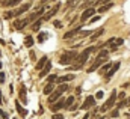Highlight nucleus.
Segmentation results:
<instances>
[{"mask_svg": "<svg viewBox=\"0 0 130 119\" xmlns=\"http://www.w3.org/2000/svg\"><path fill=\"white\" fill-rule=\"evenodd\" d=\"M100 47H103V45H95V47H88L86 50H83V53H80L77 57H76V65H79V66H83L85 63H86V60L89 57V54L92 53V51H95L98 50Z\"/></svg>", "mask_w": 130, "mask_h": 119, "instance_id": "nucleus-1", "label": "nucleus"}, {"mask_svg": "<svg viewBox=\"0 0 130 119\" xmlns=\"http://www.w3.org/2000/svg\"><path fill=\"white\" fill-rule=\"evenodd\" d=\"M79 54H77V51L76 50H70V51H65L64 54L61 56V59H59V63L61 65H71L73 62H76V57H77Z\"/></svg>", "mask_w": 130, "mask_h": 119, "instance_id": "nucleus-2", "label": "nucleus"}, {"mask_svg": "<svg viewBox=\"0 0 130 119\" xmlns=\"http://www.w3.org/2000/svg\"><path fill=\"white\" fill-rule=\"evenodd\" d=\"M115 101H117V90L113 89L110 92V95H109V100L104 103V106L100 109V112H106V110H109V109H112L113 106H115Z\"/></svg>", "mask_w": 130, "mask_h": 119, "instance_id": "nucleus-3", "label": "nucleus"}, {"mask_svg": "<svg viewBox=\"0 0 130 119\" xmlns=\"http://www.w3.org/2000/svg\"><path fill=\"white\" fill-rule=\"evenodd\" d=\"M123 42H124V39L123 38H109L107 41H106V44H104V47H110V48H117V47H120V45H123Z\"/></svg>", "mask_w": 130, "mask_h": 119, "instance_id": "nucleus-4", "label": "nucleus"}, {"mask_svg": "<svg viewBox=\"0 0 130 119\" xmlns=\"http://www.w3.org/2000/svg\"><path fill=\"white\" fill-rule=\"evenodd\" d=\"M94 14H95V8H88V9H85V11L82 12V15H80V21L85 23V21L91 20Z\"/></svg>", "mask_w": 130, "mask_h": 119, "instance_id": "nucleus-5", "label": "nucleus"}, {"mask_svg": "<svg viewBox=\"0 0 130 119\" xmlns=\"http://www.w3.org/2000/svg\"><path fill=\"white\" fill-rule=\"evenodd\" d=\"M59 8H61V3H56V5H55V6H53V8H52V9H50L47 14H44V15H42V21H45V20H50L52 17H55V15L58 14Z\"/></svg>", "mask_w": 130, "mask_h": 119, "instance_id": "nucleus-6", "label": "nucleus"}, {"mask_svg": "<svg viewBox=\"0 0 130 119\" xmlns=\"http://www.w3.org/2000/svg\"><path fill=\"white\" fill-rule=\"evenodd\" d=\"M32 8V3H23L20 8H17L15 11H12L14 12V17H18V15H21V14H24L26 11H29Z\"/></svg>", "mask_w": 130, "mask_h": 119, "instance_id": "nucleus-7", "label": "nucleus"}, {"mask_svg": "<svg viewBox=\"0 0 130 119\" xmlns=\"http://www.w3.org/2000/svg\"><path fill=\"white\" fill-rule=\"evenodd\" d=\"M94 104H95V98H94L92 95H89V96H86V100L83 101V104H82V109H83V110H88V109L94 107Z\"/></svg>", "mask_w": 130, "mask_h": 119, "instance_id": "nucleus-8", "label": "nucleus"}, {"mask_svg": "<svg viewBox=\"0 0 130 119\" xmlns=\"http://www.w3.org/2000/svg\"><path fill=\"white\" fill-rule=\"evenodd\" d=\"M64 107H65V101H64V100H58L56 103H53V104H52L50 110H52L53 113H58V112H59L61 109H64Z\"/></svg>", "mask_w": 130, "mask_h": 119, "instance_id": "nucleus-9", "label": "nucleus"}, {"mask_svg": "<svg viewBox=\"0 0 130 119\" xmlns=\"http://www.w3.org/2000/svg\"><path fill=\"white\" fill-rule=\"evenodd\" d=\"M44 11H45V8H44V6H42V8H39L38 11H35L32 15L27 18V20H29V23H30V21H36L38 18H41V15H44Z\"/></svg>", "mask_w": 130, "mask_h": 119, "instance_id": "nucleus-10", "label": "nucleus"}, {"mask_svg": "<svg viewBox=\"0 0 130 119\" xmlns=\"http://www.w3.org/2000/svg\"><path fill=\"white\" fill-rule=\"evenodd\" d=\"M118 69H120V62H115V63L112 65V68L107 71V74H106V80H110V78L113 77V74H115Z\"/></svg>", "mask_w": 130, "mask_h": 119, "instance_id": "nucleus-11", "label": "nucleus"}, {"mask_svg": "<svg viewBox=\"0 0 130 119\" xmlns=\"http://www.w3.org/2000/svg\"><path fill=\"white\" fill-rule=\"evenodd\" d=\"M80 29H82V26H79V27H76V29H73V30H70V32H67V33L64 35V39H71V38H76V36L79 35Z\"/></svg>", "mask_w": 130, "mask_h": 119, "instance_id": "nucleus-12", "label": "nucleus"}, {"mask_svg": "<svg viewBox=\"0 0 130 119\" xmlns=\"http://www.w3.org/2000/svg\"><path fill=\"white\" fill-rule=\"evenodd\" d=\"M27 24H29V20H27V18H24V20H15L14 27H15L17 30H21V29H24Z\"/></svg>", "mask_w": 130, "mask_h": 119, "instance_id": "nucleus-13", "label": "nucleus"}, {"mask_svg": "<svg viewBox=\"0 0 130 119\" xmlns=\"http://www.w3.org/2000/svg\"><path fill=\"white\" fill-rule=\"evenodd\" d=\"M61 95H62V93H61V92H59L58 89H56V90H53V92L50 93V96H48V103H50V104L56 103V101H58V100L61 98Z\"/></svg>", "mask_w": 130, "mask_h": 119, "instance_id": "nucleus-14", "label": "nucleus"}, {"mask_svg": "<svg viewBox=\"0 0 130 119\" xmlns=\"http://www.w3.org/2000/svg\"><path fill=\"white\" fill-rule=\"evenodd\" d=\"M104 60H106V59H100V57H97V59H95V62H94V63H92V65L89 66V69H88V72H94L95 69H98V68L101 66V63H103Z\"/></svg>", "mask_w": 130, "mask_h": 119, "instance_id": "nucleus-15", "label": "nucleus"}, {"mask_svg": "<svg viewBox=\"0 0 130 119\" xmlns=\"http://www.w3.org/2000/svg\"><path fill=\"white\" fill-rule=\"evenodd\" d=\"M50 69H52V62H50V60H47V63L44 65V68H42V69H41V72H39V77H41V78H42V77H45V75L50 72Z\"/></svg>", "mask_w": 130, "mask_h": 119, "instance_id": "nucleus-16", "label": "nucleus"}, {"mask_svg": "<svg viewBox=\"0 0 130 119\" xmlns=\"http://www.w3.org/2000/svg\"><path fill=\"white\" fill-rule=\"evenodd\" d=\"M47 60H48V57L47 56H44V57H41V59L36 62V65H35V68H36V71H41L42 68H44V65L47 63Z\"/></svg>", "mask_w": 130, "mask_h": 119, "instance_id": "nucleus-17", "label": "nucleus"}, {"mask_svg": "<svg viewBox=\"0 0 130 119\" xmlns=\"http://www.w3.org/2000/svg\"><path fill=\"white\" fill-rule=\"evenodd\" d=\"M23 0H3V6H6V8H11V6H17V5H20Z\"/></svg>", "mask_w": 130, "mask_h": 119, "instance_id": "nucleus-18", "label": "nucleus"}, {"mask_svg": "<svg viewBox=\"0 0 130 119\" xmlns=\"http://www.w3.org/2000/svg\"><path fill=\"white\" fill-rule=\"evenodd\" d=\"M73 78H74V75H73V74H67V75H62V77H58V80H56V82L62 85V83H65V82H71Z\"/></svg>", "mask_w": 130, "mask_h": 119, "instance_id": "nucleus-19", "label": "nucleus"}, {"mask_svg": "<svg viewBox=\"0 0 130 119\" xmlns=\"http://www.w3.org/2000/svg\"><path fill=\"white\" fill-rule=\"evenodd\" d=\"M15 109H17V112H18L21 116H26V115H27V110H26V109H23V107H21V104H20L18 101H15Z\"/></svg>", "mask_w": 130, "mask_h": 119, "instance_id": "nucleus-20", "label": "nucleus"}, {"mask_svg": "<svg viewBox=\"0 0 130 119\" xmlns=\"http://www.w3.org/2000/svg\"><path fill=\"white\" fill-rule=\"evenodd\" d=\"M20 100H21L24 104L27 103V98H26V88H24V86L20 88Z\"/></svg>", "mask_w": 130, "mask_h": 119, "instance_id": "nucleus-21", "label": "nucleus"}, {"mask_svg": "<svg viewBox=\"0 0 130 119\" xmlns=\"http://www.w3.org/2000/svg\"><path fill=\"white\" fill-rule=\"evenodd\" d=\"M110 8H112V3H106V5H103L101 8H98V12H100V14H104V12H107Z\"/></svg>", "mask_w": 130, "mask_h": 119, "instance_id": "nucleus-22", "label": "nucleus"}, {"mask_svg": "<svg viewBox=\"0 0 130 119\" xmlns=\"http://www.w3.org/2000/svg\"><path fill=\"white\" fill-rule=\"evenodd\" d=\"M103 33H104V29H103V27H100L97 32H94V35H92V38H91V39H92V41H95V39H97V38H100Z\"/></svg>", "mask_w": 130, "mask_h": 119, "instance_id": "nucleus-23", "label": "nucleus"}, {"mask_svg": "<svg viewBox=\"0 0 130 119\" xmlns=\"http://www.w3.org/2000/svg\"><path fill=\"white\" fill-rule=\"evenodd\" d=\"M53 92V83H48L45 88H44V95H50Z\"/></svg>", "mask_w": 130, "mask_h": 119, "instance_id": "nucleus-24", "label": "nucleus"}, {"mask_svg": "<svg viewBox=\"0 0 130 119\" xmlns=\"http://www.w3.org/2000/svg\"><path fill=\"white\" fill-rule=\"evenodd\" d=\"M73 104H74V96H68V100L65 101V107L64 109H70Z\"/></svg>", "mask_w": 130, "mask_h": 119, "instance_id": "nucleus-25", "label": "nucleus"}, {"mask_svg": "<svg viewBox=\"0 0 130 119\" xmlns=\"http://www.w3.org/2000/svg\"><path fill=\"white\" fill-rule=\"evenodd\" d=\"M41 24H42V18H38V20H36V21L32 24V29L33 30H38L39 27H41Z\"/></svg>", "mask_w": 130, "mask_h": 119, "instance_id": "nucleus-26", "label": "nucleus"}, {"mask_svg": "<svg viewBox=\"0 0 130 119\" xmlns=\"http://www.w3.org/2000/svg\"><path fill=\"white\" fill-rule=\"evenodd\" d=\"M24 44H26V47H32V45H33V38L30 36V35H29V36H26Z\"/></svg>", "mask_w": 130, "mask_h": 119, "instance_id": "nucleus-27", "label": "nucleus"}, {"mask_svg": "<svg viewBox=\"0 0 130 119\" xmlns=\"http://www.w3.org/2000/svg\"><path fill=\"white\" fill-rule=\"evenodd\" d=\"M47 39V33L45 32H41L39 35H38V42H44Z\"/></svg>", "mask_w": 130, "mask_h": 119, "instance_id": "nucleus-28", "label": "nucleus"}, {"mask_svg": "<svg viewBox=\"0 0 130 119\" xmlns=\"http://www.w3.org/2000/svg\"><path fill=\"white\" fill-rule=\"evenodd\" d=\"M127 103H129V100H126V98H124V100H121V101H120V103L117 104V109L120 110L121 107H126V106H127Z\"/></svg>", "mask_w": 130, "mask_h": 119, "instance_id": "nucleus-29", "label": "nucleus"}, {"mask_svg": "<svg viewBox=\"0 0 130 119\" xmlns=\"http://www.w3.org/2000/svg\"><path fill=\"white\" fill-rule=\"evenodd\" d=\"M56 80H58V75H56V74H50V75L47 77V82H48V83H55Z\"/></svg>", "mask_w": 130, "mask_h": 119, "instance_id": "nucleus-30", "label": "nucleus"}, {"mask_svg": "<svg viewBox=\"0 0 130 119\" xmlns=\"http://www.w3.org/2000/svg\"><path fill=\"white\" fill-rule=\"evenodd\" d=\"M58 90H59L61 93H64L65 90H68V85H67V83H62V85H61V86L58 88Z\"/></svg>", "mask_w": 130, "mask_h": 119, "instance_id": "nucleus-31", "label": "nucleus"}, {"mask_svg": "<svg viewBox=\"0 0 130 119\" xmlns=\"http://www.w3.org/2000/svg\"><path fill=\"white\" fill-rule=\"evenodd\" d=\"M112 65H113V63H110V62H107V63H104V65H103V71H109V69L112 68Z\"/></svg>", "mask_w": 130, "mask_h": 119, "instance_id": "nucleus-32", "label": "nucleus"}, {"mask_svg": "<svg viewBox=\"0 0 130 119\" xmlns=\"http://www.w3.org/2000/svg\"><path fill=\"white\" fill-rule=\"evenodd\" d=\"M79 35H80L82 38H86L88 35H91V32H89V30H83V32H79Z\"/></svg>", "mask_w": 130, "mask_h": 119, "instance_id": "nucleus-33", "label": "nucleus"}, {"mask_svg": "<svg viewBox=\"0 0 130 119\" xmlns=\"http://www.w3.org/2000/svg\"><path fill=\"white\" fill-rule=\"evenodd\" d=\"M118 115H120V110H118V109H115V110L110 112V116H112V118H118Z\"/></svg>", "mask_w": 130, "mask_h": 119, "instance_id": "nucleus-34", "label": "nucleus"}, {"mask_svg": "<svg viewBox=\"0 0 130 119\" xmlns=\"http://www.w3.org/2000/svg\"><path fill=\"white\" fill-rule=\"evenodd\" d=\"M3 17H5L6 20H9V18H14V12H6Z\"/></svg>", "mask_w": 130, "mask_h": 119, "instance_id": "nucleus-35", "label": "nucleus"}, {"mask_svg": "<svg viewBox=\"0 0 130 119\" xmlns=\"http://www.w3.org/2000/svg\"><path fill=\"white\" fill-rule=\"evenodd\" d=\"M52 119H64V116H62L61 113H55V115L52 116Z\"/></svg>", "mask_w": 130, "mask_h": 119, "instance_id": "nucleus-36", "label": "nucleus"}, {"mask_svg": "<svg viewBox=\"0 0 130 119\" xmlns=\"http://www.w3.org/2000/svg\"><path fill=\"white\" fill-rule=\"evenodd\" d=\"M0 118L8 119V113H6V112H3V110H0Z\"/></svg>", "mask_w": 130, "mask_h": 119, "instance_id": "nucleus-37", "label": "nucleus"}, {"mask_svg": "<svg viewBox=\"0 0 130 119\" xmlns=\"http://www.w3.org/2000/svg\"><path fill=\"white\" fill-rule=\"evenodd\" d=\"M55 27H56V29H61V27H62V23H61V21H55Z\"/></svg>", "mask_w": 130, "mask_h": 119, "instance_id": "nucleus-38", "label": "nucleus"}, {"mask_svg": "<svg viewBox=\"0 0 130 119\" xmlns=\"http://www.w3.org/2000/svg\"><path fill=\"white\" fill-rule=\"evenodd\" d=\"M106 56H107V51H101V53L98 54V57H100V59H103V57H106Z\"/></svg>", "mask_w": 130, "mask_h": 119, "instance_id": "nucleus-39", "label": "nucleus"}, {"mask_svg": "<svg viewBox=\"0 0 130 119\" xmlns=\"http://www.w3.org/2000/svg\"><path fill=\"white\" fill-rule=\"evenodd\" d=\"M103 95H104V93H103V92H101V90H98L97 93H95V96H97L98 100H100V98H103Z\"/></svg>", "mask_w": 130, "mask_h": 119, "instance_id": "nucleus-40", "label": "nucleus"}, {"mask_svg": "<svg viewBox=\"0 0 130 119\" xmlns=\"http://www.w3.org/2000/svg\"><path fill=\"white\" fill-rule=\"evenodd\" d=\"M3 82H5V72L2 71L0 72V83H3Z\"/></svg>", "mask_w": 130, "mask_h": 119, "instance_id": "nucleus-41", "label": "nucleus"}, {"mask_svg": "<svg viewBox=\"0 0 130 119\" xmlns=\"http://www.w3.org/2000/svg\"><path fill=\"white\" fill-rule=\"evenodd\" d=\"M118 98H120V100H124V98H126V93H124V92H121V93L118 95Z\"/></svg>", "mask_w": 130, "mask_h": 119, "instance_id": "nucleus-42", "label": "nucleus"}, {"mask_svg": "<svg viewBox=\"0 0 130 119\" xmlns=\"http://www.w3.org/2000/svg\"><path fill=\"white\" fill-rule=\"evenodd\" d=\"M97 20H100V17H95V18H91V20H89V23H95Z\"/></svg>", "mask_w": 130, "mask_h": 119, "instance_id": "nucleus-43", "label": "nucleus"}, {"mask_svg": "<svg viewBox=\"0 0 130 119\" xmlns=\"http://www.w3.org/2000/svg\"><path fill=\"white\" fill-rule=\"evenodd\" d=\"M30 57H32V60H35V53L33 51H30Z\"/></svg>", "mask_w": 130, "mask_h": 119, "instance_id": "nucleus-44", "label": "nucleus"}, {"mask_svg": "<svg viewBox=\"0 0 130 119\" xmlns=\"http://www.w3.org/2000/svg\"><path fill=\"white\" fill-rule=\"evenodd\" d=\"M3 103V98H2V90H0V104Z\"/></svg>", "mask_w": 130, "mask_h": 119, "instance_id": "nucleus-45", "label": "nucleus"}, {"mask_svg": "<svg viewBox=\"0 0 130 119\" xmlns=\"http://www.w3.org/2000/svg\"><path fill=\"white\" fill-rule=\"evenodd\" d=\"M83 119H89V115H85V116H83Z\"/></svg>", "mask_w": 130, "mask_h": 119, "instance_id": "nucleus-46", "label": "nucleus"}, {"mask_svg": "<svg viewBox=\"0 0 130 119\" xmlns=\"http://www.w3.org/2000/svg\"><path fill=\"white\" fill-rule=\"evenodd\" d=\"M103 2H106V3H107V2H109V3H112V0H103Z\"/></svg>", "mask_w": 130, "mask_h": 119, "instance_id": "nucleus-47", "label": "nucleus"}, {"mask_svg": "<svg viewBox=\"0 0 130 119\" xmlns=\"http://www.w3.org/2000/svg\"><path fill=\"white\" fill-rule=\"evenodd\" d=\"M45 2H47V0H41V5H44V3H45Z\"/></svg>", "mask_w": 130, "mask_h": 119, "instance_id": "nucleus-48", "label": "nucleus"}, {"mask_svg": "<svg viewBox=\"0 0 130 119\" xmlns=\"http://www.w3.org/2000/svg\"><path fill=\"white\" fill-rule=\"evenodd\" d=\"M0 56H2V53H0Z\"/></svg>", "mask_w": 130, "mask_h": 119, "instance_id": "nucleus-49", "label": "nucleus"}, {"mask_svg": "<svg viewBox=\"0 0 130 119\" xmlns=\"http://www.w3.org/2000/svg\"><path fill=\"white\" fill-rule=\"evenodd\" d=\"M14 119H17V118H14Z\"/></svg>", "mask_w": 130, "mask_h": 119, "instance_id": "nucleus-50", "label": "nucleus"}, {"mask_svg": "<svg viewBox=\"0 0 130 119\" xmlns=\"http://www.w3.org/2000/svg\"><path fill=\"white\" fill-rule=\"evenodd\" d=\"M129 103H130V100H129Z\"/></svg>", "mask_w": 130, "mask_h": 119, "instance_id": "nucleus-51", "label": "nucleus"}, {"mask_svg": "<svg viewBox=\"0 0 130 119\" xmlns=\"http://www.w3.org/2000/svg\"><path fill=\"white\" fill-rule=\"evenodd\" d=\"M0 119H2V118H0Z\"/></svg>", "mask_w": 130, "mask_h": 119, "instance_id": "nucleus-52", "label": "nucleus"}, {"mask_svg": "<svg viewBox=\"0 0 130 119\" xmlns=\"http://www.w3.org/2000/svg\"><path fill=\"white\" fill-rule=\"evenodd\" d=\"M129 109H130V107H129Z\"/></svg>", "mask_w": 130, "mask_h": 119, "instance_id": "nucleus-53", "label": "nucleus"}]
</instances>
